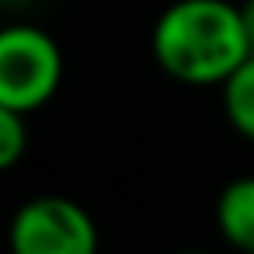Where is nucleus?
Returning <instances> with one entry per match:
<instances>
[{
  "label": "nucleus",
  "mask_w": 254,
  "mask_h": 254,
  "mask_svg": "<svg viewBox=\"0 0 254 254\" xmlns=\"http://www.w3.org/2000/svg\"><path fill=\"white\" fill-rule=\"evenodd\" d=\"M150 49L167 77L191 87L223 84L251 56L240 7L230 0H174L153 25Z\"/></svg>",
  "instance_id": "obj_1"
},
{
  "label": "nucleus",
  "mask_w": 254,
  "mask_h": 254,
  "mask_svg": "<svg viewBox=\"0 0 254 254\" xmlns=\"http://www.w3.org/2000/svg\"><path fill=\"white\" fill-rule=\"evenodd\" d=\"M63 84V49L39 25L0 28V101L21 115L39 112Z\"/></svg>",
  "instance_id": "obj_2"
},
{
  "label": "nucleus",
  "mask_w": 254,
  "mask_h": 254,
  "mask_svg": "<svg viewBox=\"0 0 254 254\" xmlns=\"http://www.w3.org/2000/svg\"><path fill=\"white\" fill-rule=\"evenodd\" d=\"M7 240L14 254H94L98 226L80 202L39 195L14 212Z\"/></svg>",
  "instance_id": "obj_3"
},
{
  "label": "nucleus",
  "mask_w": 254,
  "mask_h": 254,
  "mask_svg": "<svg viewBox=\"0 0 254 254\" xmlns=\"http://www.w3.org/2000/svg\"><path fill=\"white\" fill-rule=\"evenodd\" d=\"M216 230L230 247L254 254V174L251 178H233L219 191Z\"/></svg>",
  "instance_id": "obj_4"
},
{
  "label": "nucleus",
  "mask_w": 254,
  "mask_h": 254,
  "mask_svg": "<svg viewBox=\"0 0 254 254\" xmlns=\"http://www.w3.org/2000/svg\"><path fill=\"white\" fill-rule=\"evenodd\" d=\"M223 87V112L230 126L254 143V56L233 66V73L219 84Z\"/></svg>",
  "instance_id": "obj_5"
},
{
  "label": "nucleus",
  "mask_w": 254,
  "mask_h": 254,
  "mask_svg": "<svg viewBox=\"0 0 254 254\" xmlns=\"http://www.w3.org/2000/svg\"><path fill=\"white\" fill-rule=\"evenodd\" d=\"M28 150V122L18 108L0 101V171H11Z\"/></svg>",
  "instance_id": "obj_6"
},
{
  "label": "nucleus",
  "mask_w": 254,
  "mask_h": 254,
  "mask_svg": "<svg viewBox=\"0 0 254 254\" xmlns=\"http://www.w3.org/2000/svg\"><path fill=\"white\" fill-rule=\"evenodd\" d=\"M237 7H240L244 35H247V49H251V56H254V0H244V4H237Z\"/></svg>",
  "instance_id": "obj_7"
}]
</instances>
